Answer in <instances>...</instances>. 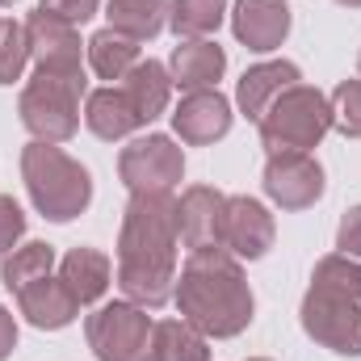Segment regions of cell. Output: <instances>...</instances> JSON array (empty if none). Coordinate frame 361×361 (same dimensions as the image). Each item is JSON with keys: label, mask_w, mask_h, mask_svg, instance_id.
I'll list each match as a JSON object with an SVG mask.
<instances>
[{"label": "cell", "mask_w": 361, "mask_h": 361, "mask_svg": "<svg viewBox=\"0 0 361 361\" xmlns=\"http://www.w3.org/2000/svg\"><path fill=\"white\" fill-rule=\"evenodd\" d=\"M336 248L345 257H361V206H353L345 219H341V231H336Z\"/></svg>", "instance_id": "obj_31"}, {"label": "cell", "mask_w": 361, "mask_h": 361, "mask_svg": "<svg viewBox=\"0 0 361 361\" xmlns=\"http://www.w3.org/2000/svg\"><path fill=\"white\" fill-rule=\"evenodd\" d=\"M152 361H210V349L193 324L160 319L152 328Z\"/></svg>", "instance_id": "obj_22"}, {"label": "cell", "mask_w": 361, "mask_h": 361, "mask_svg": "<svg viewBox=\"0 0 361 361\" xmlns=\"http://www.w3.org/2000/svg\"><path fill=\"white\" fill-rule=\"evenodd\" d=\"M89 63L101 80H122L139 63V42L118 30H97L89 38Z\"/></svg>", "instance_id": "obj_23"}, {"label": "cell", "mask_w": 361, "mask_h": 361, "mask_svg": "<svg viewBox=\"0 0 361 361\" xmlns=\"http://www.w3.org/2000/svg\"><path fill=\"white\" fill-rule=\"evenodd\" d=\"M311 281L332 286V290H345V294H353L361 302V261L357 257H345V252L324 257V261L315 265V277H311Z\"/></svg>", "instance_id": "obj_27"}, {"label": "cell", "mask_w": 361, "mask_h": 361, "mask_svg": "<svg viewBox=\"0 0 361 361\" xmlns=\"http://www.w3.org/2000/svg\"><path fill=\"white\" fill-rule=\"evenodd\" d=\"M332 109V126L349 139H361V80H345L328 101Z\"/></svg>", "instance_id": "obj_28"}, {"label": "cell", "mask_w": 361, "mask_h": 361, "mask_svg": "<svg viewBox=\"0 0 361 361\" xmlns=\"http://www.w3.org/2000/svg\"><path fill=\"white\" fill-rule=\"evenodd\" d=\"M55 269V248L51 244H25V248H13L8 257H4V269H0V281H4V290H25L30 281H38V277H47V273Z\"/></svg>", "instance_id": "obj_24"}, {"label": "cell", "mask_w": 361, "mask_h": 361, "mask_svg": "<svg viewBox=\"0 0 361 361\" xmlns=\"http://www.w3.org/2000/svg\"><path fill=\"white\" fill-rule=\"evenodd\" d=\"M85 122H89L92 135H101V139H122V135H130V130H139V126H147L143 118H139V109L130 105V97L122 92V85L114 89H97L89 92V105H85Z\"/></svg>", "instance_id": "obj_18"}, {"label": "cell", "mask_w": 361, "mask_h": 361, "mask_svg": "<svg viewBox=\"0 0 361 361\" xmlns=\"http://www.w3.org/2000/svg\"><path fill=\"white\" fill-rule=\"evenodd\" d=\"M152 319L135 302H105L89 315V345L97 361H152Z\"/></svg>", "instance_id": "obj_7"}, {"label": "cell", "mask_w": 361, "mask_h": 361, "mask_svg": "<svg viewBox=\"0 0 361 361\" xmlns=\"http://www.w3.org/2000/svg\"><path fill=\"white\" fill-rule=\"evenodd\" d=\"M122 92L130 97V105L139 109L143 122L160 118L169 109V92H173V76L164 72V63L156 59H139L126 76H122Z\"/></svg>", "instance_id": "obj_20"}, {"label": "cell", "mask_w": 361, "mask_h": 361, "mask_svg": "<svg viewBox=\"0 0 361 361\" xmlns=\"http://www.w3.org/2000/svg\"><path fill=\"white\" fill-rule=\"evenodd\" d=\"M97 4H101V0H42L38 8H47V13H55V17L80 25V21H89L92 13H97Z\"/></svg>", "instance_id": "obj_30"}, {"label": "cell", "mask_w": 361, "mask_h": 361, "mask_svg": "<svg viewBox=\"0 0 361 361\" xmlns=\"http://www.w3.org/2000/svg\"><path fill=\"white\" fill-rule=\"evenodd\" d=\"M0 21H4V17H0Z\"/></svg>", "instance_id": "obj_36"}, {"label": "cell", "mask_w": 361, "mask_h": 361, "mask_svg": "<svg viewBox=\"0 0 361 361\" xmlns=\"http://www.w3.org/2000/svg\"><path fill=\"white\" fill-rule=\"evenodd\" d=\"M25 59H30L25 25H17V21H0V85H13V80L25 72Z\"/></svg>", "instance_id": "obj_26"}, {"label": "cell", "mask_w": 361, "mask_h": 361, "mask_svg": "<svg viewBox=\"0 0 361 361\" xmlns=\"http://www.w3.org/2000/svg\"><path fill=\"white\" fill-rule=\"evenodd\" d=\"M118 173L130 185V193H173V185L185 173V156L169 135H147L122 147Z\"/></svg>", "instance_id": "obj_8"}, {"label": "cell", "mask_w": 361, "mask_h": 361, "mask_svg": "<svg viewBox=\"0 0 361 361\" xmlns=\"http://www.w3.org/2000/svg\"><path fill=\"white\" fill-rule=\"evenodd\" d=\"M231 25H235V38L248 42L252 51H273L290 34V8L286 0H240Z\"/></svg>", "instance_id": "obj_14"}, {"label": "cell", "mask_w": 361, "mask_h": 361, "mask_svg": "<svg viewBox=\"0 0 361 361\" xmlns=\"http://www.w3.org/2000/svg\"><path fill=\"white\" fill-rule=\"evenodd\" d=\"M173 126H177V135L185 143H214L231 130V105L214 89L189 92L173 114Z\"/></svg>", "instance_id": "obj_13"}, {"label": "cell", "mask_w": 361, "mask_h": 361, "mask_svg": "<svg viewBox=\"0 0 361 361\" xmlns=\"http://www.w3.org/2000/svg\"><path fill=\"white\" fill-rule=\"evenodd\" d=\"M302 328L324 349L341 357H361V302L353 294L311 281L302 298Z\"/></svg>", "instance_id": "obj_6"}, {"label": "cell", "mask_w": 361, "mask_h": 361, "mask_svg": "<svg viewBox=\"0 0 361 361\" xmlns=\"http://www.w3.org/2000/svg\"><path fill=\"white\" fill-rule=\"evenodd\" d=\"M273 244V214L252 197H227V219H223V248L235 257H265Z\"/></svg>", "instance_id": "obj_12"}, {"label": "cell", "mask_w": 361, "mask_h": 361, "mask_svg": "<svg viewBox=\"0 0 361 361\" xmlns=\"http://www.w3.org/2000/svg\"><path fill=\"white\" fill-rule=\"evenodd\" d=\"M223 219H227V197L214 185H193L177 202V227L180 244L189 252L197 248H223Z\"/></svg>", "instance_id": "obj_11"}, {"label": "cell", "mask_w": 361, "mask_h": 361, "mask_svg": "<svg viewBox=\"0 0 361 361\" xmlns=\"http://www.w3.org/2000/svg\"><path fill=\"white\" fill-rule=\"evenodd\" d=\"M177 307L185 324L206 336H240L252 324V290L240 273V261L227 248L189 252L177 281Z\"/></svg>", "instance_id": "obj_2"}, {"label": "cell", "mask_w": 361, "mask_h": 361, "mask_svg": "<svg viewBox=\"0 0 361 361\" xmlns=\"http://www.w3.org/2000/svg\"><path fill=\"white\" fill-rule=\"evenodd\" d=\"M21 231H25V214H21V206H17L13 197L0 193V261L13 252V244L21 240Z\"/></svg>", "instance_id": "obj_29"}, {"label": "cell", "mask_w": 361, "mask_h": 361, "mask_svg": "<svg viewBox=\"0 0 361 361\" xmlns=\"http://www.w3.org/2000/svg\"><path fill=\"white\" fill-rule=\"evenodd\" d=\"M59 281L76 298V307H89L109 290V261L97 248H72L59 265Z\"/></svg>", "instance_id": "obj_19"}, {"label": "cell", "mask_w": 361, "mask_h": 361, "mask_svg": "<svg viewBox=\"0 0 361 361\" xmlns=\"http://www.w3.org/2000/svg\"><path fill=\"white\" fill-rule=\"evenodd\" d=\"M13 345H17V324H13V315L0 307V361L13 353Z\"/></svg>", "instance_id": "obj_32"}, {"label": "cell", "mask_w": 361, "mask_h": 361, "mask_svg": "<svg viewBox=\"0 0 361 361\" xmlns=\"http://www.w3.org/2000/svg\"><path fill=\"white\" fill-rule=\"evenodd\" d=\"M85 72H34L21 92V122L38 143H63L80 126Z\"/></svg>", "instance_id": "obj_4"}, {"label": "cell", "mask_w": 361, "mask_h": 361, "mask_svg": "<svg viewBox=\"0 0 361 361\" xmlns=\"http://www.w3.org/2000/svg\"><path fill=\"white\" fill-rule=\"evenodd\" d=\"M109 30L143 42L169 25V0H109Z\"/></svg>", "instance_id": "obj_21"}, {"label": "cell", "mask_w": 361, "mask_h": 361, "mask_svg": "<svg viewBox=\"0 0 361 361\" xmlns=\"http://www.w3.org/2000/svg\"><path fill=\"white\" fill-rule=\"evenodd\" d=\"M357 68H361V63H357Z\"/></svg>", "instance_id": "obj_37"}, {"label": "cell", "mask_w": 361, "mask_h": 361, "mask_svg": "<svg viewBox=\"0 0 361 361\" xmlns=\"http://www.w3.org/2000/svg\"><path fill=\"white\" fill-rule=\"evenodd\" d=\"M17 307H21V315L34 324V328H63V324H72V315L80 311L76 307V298L63 290V281L59 277H38V281H30L25 290H17Z\"/></svg>", "instance_id": "obj_16"}, {"label": "cell", "mask_w": 361, "mask_h": 361, "mask_svg": "<svg viewBox=\"0 0 361 361\" xmlns=\"http://www.w3.org/2000/svg\"><path fill=\"white\" fill-rule=\"evenodd\" d=\"M227 68V55L219 42H206V38H189L173 51V80H177L185 92H202L214 89L219 76Z\"/></svg>", "instance_id": "obj_17"}, {"label": "cell", "mask_w": 361, "mask_h": 361, "mask_svg": "<svg viewBox=\"0 0 361 361\" xmlns=\"http://www.w3.org/2000/svg\"><path fill=\"white\" fill-rule=\"evenodd\" d=\"M0 4H13V0H0Z\"/></svg>", "instance_id": "obj_34"}, {"label": "cell", "mask_w": 361, "mask_h": 361, "mask_svg": "<svg viewBox=\"0 0 361 361\" xmlns=\"http://www.w3.org/2000/svg\"><path fill=\"white\" fill-rule=\"evenodd\" d=\"M25 38H30V55L38 59L42 72H85L80 68V34L72 21L34 8L25 21Z\"/></svg>", "instance_id": "obj_10"}, {"label": "cell", "mask_w": 361, "mask_h": 361, "mask_svg": "<svg viewBox=\"0 0 361 361\" xmlns=\"http://www.w3.org/2000/svg\"><path fill=\"white\" fill-rule=\"evenodd\" d=\"M328 130H332L328 97L319 89H307V85L286 89L261 118V143L269 147V156H277V152H311Z\"/></svg>", "instance_id": "obj_5"}, {"label": "cell", "mask_w": 361, "mask_h": 361, "mask_svg": "<svg viewBox=\"0 0 361 361\" xmlns=\"http://www.w3.org/2000/svg\"><path fill=\"white\" fill-rule=\"evenodd\" d=\"M21 177H25V189H30L34 206L55 223L76 219L92 197L89 173L72 156H63L55 143H30L21 152Z\"/></svg>", "instance_id": "obj_3"}, {"label": "cell", "mask_w": 361, "mask_h": 361, "mask_svg": "<svg viewBox=\"0 0 361 361\" xmlns=\"http://www.w3.org/2000/svg\"><path fill=\"white\" fill-rule=\"evenodd\" d=\"M177 202L173 193H135L118 235V286L135 307H164L177 281Z\"/></svg>", "instance_id": "obj_1"}, {"label": "cell", "mask_w": 361, "mask_h": 361, "mask_svg": "<svg viewBox=\"0 0 361 361\" xmlns=\"http://www.w3.org/2000/svg\"><path fill=\"white\" fill-rule=\"evenodd\" d=\"M341 4H357V8H361V0H341Z\"/></svg>", "instance_id": "obj_33"}, {"label": "cell", "mask_w": 361, "mask_h": 361, "mask_svg": "<svg viewBox=\"0 0 361 361\" xmlns=\"http://www.w3.org/2000/svg\"><path fill=\"white\" fill-rule=\"evenodd\" d=\"M227 13V0H169V25L180 38H206L210 30H219Z\"/></svg>", "instance_id": "obj_25"}, {"label": "cell", "mask_w": 361, "mask_h": 361, "mask_svg": "<svg viewBox=\"0 0 361 361\" xmlns=\"http://www.w3.org/2000/svg\"><path fill=\"white\" fill-rule=\"evenodd\" d=\"M294 85H298V68L286 63V59H273V63L248 68L244 80H240V89H235V97H240V109H244L252 122H261L265 109H269L286 89H294Z\"/></svg>", "instance_id": "obj_15"}, {"label": "cell", "mask_w": 361, "mask_h": 361, "mask_svg": "<svg viewBox=\"0 0 361 361\" xmlns=\"http://www.w3.org/2000/svg\"><path fill=\"white\" fill-rule=\"evenodd\" d=\"M252 361H265V357H252Z\"/></svg>", "instance_id": "obj_35"}, {"label": "cell", "mask_w": 361, "mask_h": 361, "mask_svg": "<svg viewBox=\"0 0 361 361\" xmlns=\"http://www.w3.org/2000/svg\"><path fill=\"white\" fill-rule=\"evenodd\" d=\"M265 193L281 210H302L324 193V169L307 152H277L265 164Z\"/></svg>", "instance_id": "obj_9"}]
</instances>
